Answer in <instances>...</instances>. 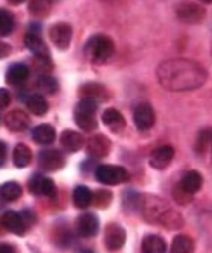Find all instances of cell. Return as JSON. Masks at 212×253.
<instances>
[{
  "instance_id": "1",
  "label": "cell",
  "mask_w": 212,
  "mask_h": 253,
  "mask_svg": "<svg viewBox=\"0 0 212 253\" xmlns=\"http://www.w3.org/2000/svg\"><path fill=\"white\" fill-rule=\"evenodd\" d=\"M156 76L159 85L173 93L199 89L208 79L206 70L199 62L185 58H174L161 62L156 68Z\"/></svg>"
},
{
  "instance_id": "2",
  "label": "cell",
  "mask_w": 212,
  "mask_h": 253,
  "mask_svg": "<svg viewBox=\"0 0 212 253\" xmlns=\"http://www.w3.org/2000/svg\"><path fill=\"white\" fill-rule=\"evenodd\" d=\"M115 52V44L111 37L97 34L88 40L85 45V53L91 59L92 64L102 65L111 59V56Z\"/></svg>"
},
{
  "instance_id": "3",
  "label": "cell",
  "mask_w": 212,
  "mask_h": 253,
  "mask_svg": "<svg viewBox=\"0 0 212 253\" xmlns=\"http://www.w3.org/2000/svg\"><path fill=\"white\" fill-rule=\"evenodd\" d=\"M99 111V102L92 99H81L73 111V119L79 129L84 132H92L97 129L96 114Z\"/></svg>"
},
{
  "instance_id": "4",
  "label": "cell",
  "mask_w": 212,
  "mask_h": 253,
  "mask_svg": "<svg viewBox=\"0 0 212 253\" xmlns=\"http://www.w3.org/2000/svg\"><path fill=\"white\" fill-rule=\"evenodd\" d=\"M94 176L102 185H119V183H125L130 179V174L125 167L111 164L97 166L94 170Z\"/></svg>"
},
{
  "instance_id": "5",
  "label": "cell",
  "mask_w": 212,
  "mask_h": 253,
  "mask_svg": "<svg viewBox=\"0 0 212 253\" xmlns=\"http://www.w3.org/2000/svg\"><path fill=\"white\" fill-rule=\"evenodd\" d=\"M37 163L42 171H58L65 166V156L58 149H42L37 156Z\"/></svg>"
},
{
  "instance_id": "6",
  "label": "cell",
  "mask_w": 212,
  "mask_h": 253,
  "mask_svg": "<svg viewBox=\"0 0 212 253\" xmlns=\"http://www.w3.org/2000/svg\"><path fill=\"white\" fill-rule=\"evenodd\" d=\"M169 210L167 203L164 202L162 199L156 197V196H146L143 199V206H141V214L143 217L152 223V224H158L159 218L162 217V214Z\"/></svg>"
},
{
  "instance_id": "7",
  "label": "cell",
  "mask_w": 212,
  "mask_h": 253,
  "mask_svg": "<svg viewBox=\"0 0 212 253\" xmlns=\"http://www.w3.org/2000/svg\"><path fill=\"white\" fill-rule=\"evenodd\" d=\"M72 37H73V31L72 26L65 21H58L49 29V38L53 42V45L59 50H67L72 44Z\"/></svg>"
},
{
  "instance_id": "8",
  "label": "cell",
  "mask_w": 212,
  "mask_h": 253,
  "mask_svg": "<svg viewBox=\"0 0 212 253\" xmlns=\"http://www.w3.org/2000/svg\"><path fill=\"white\" fill-rule=\"evenodd\" d=\"M28 188L31 194L35 196H44V197H56L58 190L53 179L42 176V174H35L29 179L28 182Z\"/></svg>"
},
{
  "instance_id": "9",
  "label": "cell",
  "mask_w": 212,
  "mask_h": 253,
  "mask_svg": "<svg viewBox=\"0 0 212 253\" xmlns=\"http://www.w3.org/2000/svg\"><path fill=\"white\" fill-rule=\"evenodd\" d=\"M155 109L152 108L150 103L147 102H143L139 103L135 111H133V123L136 126L138 130L141 132H146V130H150L155 125Z\"/></svg>"
},
{
  "instance_id": "10",
  "label": "cell",
  "mask_w": 212,
  "mask_h": 253,
  "mask_svg": "<svg viewBox=\"0 0 212 253\" xmlns=\"http://www.w3.org/2000/svg\"><path fill=\"white\" fill-rule=\"evenodd\" d=\"M112 149V143L108 136L97 133L89 136V140L86 141V153L92 158V159H102L106 158L111 153Z\"/></svg>"
},
{
  "instance_id": "11",
  "label": "cell",
  "mask_w": 212,
  "mask_h": 253,
  "mask_svg": "<svg viewBox=\"0 0 212 253\" xmlns=\"http://www.w3.org/2000/svg\"><path fill=\"white\" fill-rule=\"evenodd\" d=\"M176 14L180 21L188 23V25H197V23L205 20V15H206L203 6L197 3H188V2L180 3L176 8Z\"/></svg>"
},
{
  "instance_id": "12",
  "label": "cell",
  "mask_w": 212,
  "mask_h": 253,
  "mask_svg": "<svg viewBox=\"0 0 212 253\" xmlns=\"http://www.w3.org/2000/svg\"><path fill=\"white\" fill-rule=\"evenodd\" d=\"M126 243V231L119 223H109L105 227V246L108 250H120Z\"/></svg>"
},
{
  "instance_id": "13",
  "label": "cell",
  "mask_w": 212,
  "mask_h": 253,
  "mask_svg": "<svg viewBox=\"0 0 212 253\" xmlns=\"http://www.w3.org/2000/svg\"><path fill=\"white\" fill-rule=\"evenodd\" d=\"M79 96H82V99H92L96 102H108L111 99L109 89L100 82H85L79 88Z\"/></svg>"
},
{
  "instance_id": "14",
  "label": "cell",
  "mask_w": 212,
  "mask_h": 253,
  "mask_svg": "<svg viewBox=\"0 0 212 253\" xmlns=\"http://www.w3.org/2000/svg\"><path fill=\"white\" fill-rule=\"evenodd\" d=\"M99 217L92 212H85L76 220V232L82 238H91L99 231Z\"/></svg>"
},
{
  "instance_id": "15",
  "label": "cell",
  "mask_w": 212,
  "mask_h": 253,
  "mask_svg": "<svg viewBox=\"0 0 212 253\" xmlns=\"http://www.w3.org/2000/svg\"><path fill=\"white\" fill-rule=\"evenodd\" d=\"M174 158V149L173 146H161L158 149H155L150 155V159H149V164L152 169L155 170H166Z\"/></svg>"
},
{
  "instance_id": "16",
  "label": "cell",
  "mask_w": 212,
  "mask_h": 253,
  "mask_svg": "<svg viewBox=\"0 0 212 253\" xmlns=\"http://www.w3.org/2000/svg\"><path fill=\"white\" fill-rule=\"evenodd\" d=\"M3 123L12 132H23V130H26L29 127L31 119H29V116H28L25 111H21V109H12V111H9V112L5 114Z\"/></svg>"
},
{
  "instance_id": "17",
  "label": "cell",
  "mask_w": 212,
  "mask_h": 253,
  "mask_svg": "<svg viewBox=\"0 0 212 253\" xmlns=\"http://www.w3.org/2000/svg\"><path fill=\"white\" fill-rule=\"evenodd\" d=\"M103 125L112 132V133H122L126 127V119L123 114L115 108H106L102 114Z\"/></svg>"
},
{
  "instance_id": "18",
  "label": "cell",
  "mask_w": 212,
  "mask_h": 253,
  "mask_svg": "<svg viewBox=\"0 0 212 253\" xmlns=\"http://www.w3.org/2000/svg\"><path fill=\"white\" fill-rule=\"evenodd\" d=\"M2 224L3 227L6 229L8 232L11 234H15V235H25L26 231H28V226L23 220L21 214L20 212H15V211H6L3 212L2 215Z\"/></svg>"
},
{
  "instance_id": "19",
  "label": "cell",
  "mask_w": 212,
  "mask_h": 253,
  "mask_svg": "<svg viewBox=\"0 0 212 253\" xmlns=\"http://www.w3.org/2000/svg\"><path fill=\"white\" fill-rule=\"evenodd\" d=\"M59 144L64 150H67L70 153H76L85 146V138L82 136V133H79L76 130L67 129L59 135Z\"/></svg>"
},
{
  "instance_id": "20",
  "label": "cell",
  "mask_w": 212,
  "mask_h": 253,
  "mask_svg": "<svg viewBox=\"0 0 212 253\" xmlns=\"http://www.w3.org/2000/svg\"><path fill=\"white\" fill-rule=\"evenodd\" d=\"M31 70L26 64L23 62H14L6 72V82L12 86H20L29 79Z\"/></svg>"
},
{
  "instance_id": "21",
  "label": "cell",
  "mask_w": 212,
  "mask_h": 253,
  "mask_svg": "<svg viewBox=\"0 0 212 253\" xmlns=\"http://www.w3.org/2000/svg\"><path fill=\"white\" fill-rule=\"evenodd\" d=\"M25 45H26V49L31 50L34 53V56H37V58H50V52H49V47H47V44L37 34L28 32L25 35Z\"/></svg>"
},
{
  "instance_id": "22",
  "label": "cell",
  "mask_w": 212,
  "mask_h": 253,
  "mask_svg": "<svg viewBox=\"0 0 212 253\" xmlns=\"http://www.w3.org/2000/svg\"><path fill=\"white\" fill-rule=\"evenodd\" d=\"M32 140L40 146H49L56 140V130L50 125H38L32 129Z\"/></svg>"
},
{
  "instance_id": "23",
  "label": "cell",
  "mask_w": 212,
  "mask_h": 253,
  "mask_svg": "<svg viewBox=\"0 0 212 253\" xmlns=\"http://www.w3.org/2000/svg\"><path fill=\"white\" fill-rule=\"evenodd\" d=\"M141 250H143V253H167V243L159 235L150 234L143 238Z\"/></svg>"
},
{
  "instance_id": "24",
  "label": "cell",
  "mask_w": 212,
  "mask_h": 253,
  "mask_svg": "<svg viewBox=\"0 0 212 253\" xmlns=\"http://www.w3.org/2000/svg\"><path fill=\"white\" fill-rule=\"evenodd\" d=\"M179 183L185 191H188L190 194H194V193L200 191V188L203 185V177L197 170H191L183 174V177Z\"/></svg>"
},
{
  "instance_id": "25",
  "label": "cell",
  "mask_w": 212,
  "mask_h": 253,
  "mask_svg": "<svg viewBox=\"0 0 212 253\" xmlns=\"http://www.w3.org/2000/svg\"><path fill=\"white\" fill-rule=\"evenodd\" d=\"M92 197H94V193L85 185H78L72 194L73 205L79 210H86L89 205H92Z\"/></svg>"
},
{
  "instance_id": "26",
  "label": "cell",
  "mask_w": 212,
  "mask_h": 253,
  "mask_svg": "<svg viewBox=\"0 0 212 253\" xmlns=\"http://www.w3.org/2000/svg\"><path fill=\"white\" fill-rule=\"evenodd\" d=\"M12 161L17 169H25L32 163V150L26 144H17L12 152Z\"/></svg>"
},
{
  "instance_id": "27",
  "label": "cell",
  "mask_w": 212,
  "mask_h": 253,
  "mask_svg": "<svg viewBox=\"0 0 212 253\" xmlns=\"http://www.w3.org/2000/svg\"><path fill=\"white\" fill-rule=\"evenodd\" d=\"M26 108L29 109V112L34 114V116L42 117L49 112V102L45 100V97H42L40 94H34L26 99Z\"/></svg>"
},
{
  "instance_id": "28",
  "label": "cell",
  "mask_w": 212,
  "mask_h": 253,
  "mask_svg": "<svg viewBox=\"0 0 212 253\" xmlns=\"http://www.w3.org/2000/svg\"><path fill=\"white\" fill-rule=\"evenodd\" d=\"M35 86L41 93H45V94H56L59 89V84L56 78H53L52 75H38L35 81Z\"/></svg>"
},
{
  "instance_id": "29",
  "label": "cell",
  "mask_w": 212,
  "mask_h": 253,
  "mask_svg": "<svg viewBox=\"0 0 212 253\" xmlns=\"http://www.w3.org/2000/svg\"><path fill=\"white\" fill-rule=\"evenodd\" d=\"M158 224H161L162 227H167V229H180L183 226V217L180 212L169 208L166 212L162 214Z\"/></svg>"
},
{
  "instance_id": "30",
  "label": "cell",
  "mask_w": 212,
  "mask_h": 253,
  "mask_svg": "<svg viewBox=\"0 0 212 253\" xmlns=\"http://www.w3.org/2000/svg\"><path fill=\"white\" fill-rule=\"evenodd\" d=\"M194 241L188 235H176L173 238L169 253H193Z\"/></svg>"
},
{
  "instance_id": "31",
  "label": "cell",
  "mask_w": 212,
  "mask_h": 253,
  "mask_svg": "<svg viewBox=\"0 0 212 253\" xmlns=\"http://www.w3.org/2000/svg\"><path fill=\"white\" fill-rule=\"evenodd\" d=\"M0 193H2V197L5 202H15V200H18V197H21L23 190H21V185L18 182L9 180V182L3 183Z\"/></svg>"
},
{
  "instance_id": "32",
  "label": "cell",
  "mask_w": 212,
  "mask_h": 253,
  "mask_svg": "<svg viewBox=\"0 0 212 253\" xmlns=\"http://www.w3.org/2000/svg\"><path fill=\"white\" fill-rule=\"evenodd\" d=\"M28 11L31 15L44 18L52 11V2H45V0H32L28 3Z\"/></svg>"
},
{
  "instance_id": "33",
  "label": "cell",
  "mask_w": 212,
  "mask_h": 253,
  "mask_svg": "<svg viewBox=\"0 0 212 253\" xmlns=\"http://www.w3.org/2000/svg\"><path fill=\"white\" fill-rule=\"evenodd\" d=\"M143 196L141 194H138L136 191H133V190H129V191H126L125 194H123V205H125V208L127 210V211H132V212H135V211H141V206H143Z\"/></svg>"
},
{
  "instance_id": "34",
  "label": "cell",
  "mask_w": 212,
  "mask_h": 253,
  "mask_svg": "<svg viewBox=\"0 0 212 253\" xmlns=\"http://www.w3.org/2000/svg\"><path fill=\"white\" fill-rule=\"evenodd\" d=\"M14 28H15V18L12 12H9L8 9H2V12H0V35L8 37L9 34L14 32Z\"/></svg>"
},
{
  "instance_id": "35",
  "label": "cell",
  "mask_w": 212,
  "mask_h": 253,
  "mask_svg": "<svg viewBox=\"0 0 212 253\" xmlns=\"http://www.w3.org/2000/svg\"><path fill=\"white\" fill-rule=\"evenodd\" d=\"M53 241L59 247H67L72 243V231L65 224H59L53 229Z\"/></svg>"
},
{
  "instance_id": "36",
  "label": "cell",
  "mask_w": 212,
  "mask_h": 253,
  "mask_svg": "<svg viewBox=\"0 0 212 253\" xmlns=\"http://www.w3.org/2000/svg\"><path fill=\"white\" fill-rule=\"evenodd\" d=\"M209 146H212V129H202L197 135L194 149L199 155H205Z\"/></svg>"
},
{
  "instance_id": "37",
  "label": "cell",
  "mask_w": 212,
  "mask_h": 253,
  "mask_svg": "<svg viewBox=\"0 0 212 253\" xmlns=\"http://www.w3.org/2000/svg\"><path fill=\"white\" fill-rule=\"evenodd\" d=\"M112 202V193L109 190H97L94 191V197H92V205L96 208H106Z\"/></svg>"
},
{
  "instance_id": "38",
  "label": "cell",
  "mask_w": 212,
  "mask_h": 253,
  "mask_svg": "<svg viewBox=\"0 0 212 253\" xmlns=\"http://www.w3.org/2000/svg\"><path fill=\"white\" fill-rule=\"evenodd\" d=\"M32 67L40 73V75H49L53 70L52 58H37L34 56V64Z\"/></svg>"
},
{
  "instance_id": "39",
  "label": "cell",
  "mask_w": 212,
  "mask_h": 253,
  "mask_svg": "<svg viewBox=\"0 0 212 253\" xmlns=\"http://www.w3.org/2000/svg\"><path fill=\"white\" fill-rule=\"evenodd\" d=\"M173 197L177 203L180 205H188V203H191L193 202V194H190L188 191H185L182 187H180V183H177V185L173 188Z\"/></svg>"
},
{
  "instance_id": "40",
  "label": "cell",
  "mask_w": 212,
  "mask_h": 253,
  "mask_svg": "<svg viewBox=\"0 0 212 253\" xmlns=\"http://www.w3.org/2000/svg\"><path fill=\"white\" fill-rule=\"evenodd\" d=\"M11 103V94L9 91L2 88L0 89V106H2V109H6Z\"/></svg>"
},
{
  "instance_id": "41",
  "label": "cell",
  "mask_w": 212,
  "mask_h": 253,
  "mask_svg": "<svg viewBox=\"0 0 212 253\" xmlns=\"http://www.w3.org/2000/svg\"><path fill=\"white\" fill-rule=\"evenodd\" d=\"M21 217H23V220H25V223H26L28 227L32 226V224H35V221H37V215L31 210H25V211H23L21 212Z\"/></svg>"
},
{
  "instance_id": "42",
  "label": "cell",
  "mask_w": 212,
  "mask_h": 253,
  "mask_svg": "<svg viewBox=\"0 0 212 253\" xmlns=\"http://www.w3.org/2000/svg\"><path fill=\"white\" fill-rule=\"evenodd\" d=\"M0 147H2V149H0V150H2V158H0L2 161H0V164H2V167H3L6 164V161H8V144L5 141H2Z\"/></svg>"
},
{
  "instance_id": "43",
  "label": "cell",
  "mask_w": 212,
  "mask_h": 253,
  "mask_svg": "<svg viewBox=\"0 0 212 253\" xmlns=\"http://www.w3.org/2000/svg\"><path fill=\"white\" fill-rule=\"evenodd\" d=\"M0 253H15V249L12 244H8V243H3L2 247H0Z\"/></svg>"
},
{
  "instance_id": "44",
  "label": "cell",
  "mask_w": 212,
  "mask_h": 253,
  "mask_svg": "<svg viewBox=\"0 0 212 253\" xmlns=\"http://www.w3.org/2000/svg\"><path fill=\"white\" fill-rule=\"evenodd\" d=\"M8 53H11V45H6L5 42L2 44V58L8 56Z\"/></svg>"
},
{
  "instance_id": "45",
  "label": "cell",
  "mask_w": 212,
  "mask_h": 253,
  "mask_svg": "<svg viewBox=\"0 0 212 253\" xmlns=\"http://www.w3.org/2000/svg\"><path fill=\"white\" fill-rule=\"evenodd\" d=\"M79 253H94V252H92L91 249H82V250H81Z\"/></svg>"
},
{
  "instance_id": "46",
  "label": "cell",
  "mask_w": 212,
  "mask_h": 253,
  "mask_svg": "<svg viewBox=\"0 0 212 253\" xmlns=\"http://www.w3.org/2000/svg\"><path fill=\"white\" fill-rule=\"evenodd\" d=\"M9 3H12V5H18V3H21V2H20V0H11Z\"/></svg>"
},
{
  "instance_id": "47",
  "label": "cell",
  "mask_w": 212,
  "mask_h": 253,
  "mask_svg": "<svg viewBox=\"0 0 212 253\" xmlns=\"http://www.w3.org/2000/svg\"><path fill=\"white\" fill-rule=\"evenodd\" d=\"M211 161H212V146H211Z\"/></svg>"
}]
</instances>
